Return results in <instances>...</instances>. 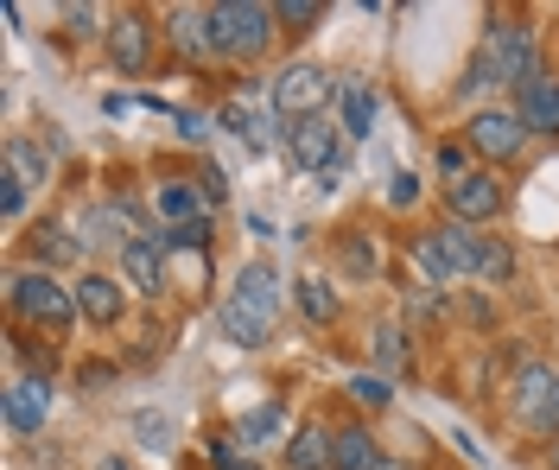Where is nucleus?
<instances>
[{"label": "nucleus", "mask_w": 559, "mask_h": 470, "mask_svg": "<svg viewBox=\"0 0 559 470\" xmlns=\"http://www.w3.org/2000/svg\"><path fill=\"white\" fill-rule=\"evenodd\" d=\"M210 26H216L223 64H261V58L274 51L280 13L261 7V0H216V7H210Z\"/></svg>", "instance_id": "nucleus-3"}, {"label": "nucleus", "mask_w": 559, "mask_h": 470, "mask_svg": "<svg viewBox=\"0 0 559 470\" xmlns=\"http://www.w3.org/2000/svg\"><path fill=\"white\" fill-rule=\"evenodd\" d=\"M464 318L477 330H496V305H489V299H464Z\"/></svg>", "instance_id": "nucleus-42"}, {"label": "nucleus", "mask_w": 559, "mask_h": 470, "mask_svg": "<svg viewBox=\"0 0 559 470\" xmlns=\"http://www.w3.org/2000/svg\"><path fill=\"white\" fill-rule=\"evenodd\" d=\"M274 13H280L286 33H312L318 20H324V0H280Z\"/></svg>", "instance_id": "nucleus-34"}, {"label": "nucleus", "mask_w": 559, "mask_h": 470, "mask_svg": "<svg viewBox=\"0 0 559 470\" xmlns=\"http://www.w3.org/2000/svg\"><path fill=\"white\" fill-rule=\"evenodd\" d=\"M337 267H344L349 280H356V287H362V280H376V274H382V261H376V242H369L362 229L337 236Z\"/></svg>", "instance_id": "nucleus-27"}, {"label": "nucleus", "mask_w": 559, "mask_h": 470, "mask_svg": "<svg viewBox=\"0 0 559 470\" xmlns=\"http://www.w3.org/2000/svg\"><path fill=\"white\" fill-rule=\"evenodd\" d=\"M337 128H344L349 146L376 128V89H369L362 76H344V83H337Z\"/></svg>", "instance_id": "nucleus-23"}, {"label": "nucleus", "mask_w": 559, "mask_h": 470, "mask_svg": "<svg viewBox=\"0 0 559 470\" xmlns=\"http://www.w3.org/2000/svg\"><path fill=\"white\" fill-rule=\"evenodd\" d=\"M337 83H344V76H331L324 64L293 58V64L267 83V109H274L280 128H299V121H312V115H324L337 103Z\"/></svg>", "instance_id": "nucleus-5"}, {"label": "nucleus", "mask_w": 559, "mask_h": 470, "mask_svg": "<svg viewBox=\"0 0 559 470\" xmlns=\"http://www.w3.org/2000/svg\"><path fill=\"white\" fill-rule=\"evenodd\" d=\"M159 13H146V7H121V13H108V33H103V58L115 76H146L153 71V58H159Z\"/></svg>", "instance_id": "nucleus-7"}, {"label": "nucleus", "mask_w": 559, "mask_h": 470, "mask_svg": "<svg viewBox=\"0 0 559 470\" xmlns=\"http://www.w3.org/2000/svg\"><path fill=\"white\" fill-rule=\"evenodd\" d=\"M477 287H509L515 280V249L502 242V236H489V229H477V274H471Z\"/></svg>", "instance_id": "nucleus-25"}, {"label": "nucleus", "mask_w": 559, "mask_h": 470, "mask_svg": "<svg viewBox=\"0 0 559 470\" xmlns=\"http://www.w3.org/2000/svg\"><path fill=\"white\" fill-rule=\"evenodd\" d=\"M7 312H13V325L45 330V337H64V330H76V318H83L70 280L45 274V267H13V274H7Z\"/></svg>", "instance_id": "nucleus-2"}, {"label": "nucleus", "mask_w": 559, "mask_h": 470, "mask_svg": "<svg viewBox=\"0 0 559 470\" xmlns=\"http://www.w3.org/2000/svg\"><path fill=\"white\" fill-rule=\"evenodd\" d=\"M547 470H559V438H554V451H547Z\"/></svg>", "instance_id": "nucleus-44"}, {"label": "nucleus", "mask_w": 559, "mask_h": 470, "mask_svg": "<svg viewBox=\"0 0 559 470\" xmlns=\"http://www.w3.org/2000/svg\"><path fill=\"white\" fill-rule=\"evenodd\" d=\"M515 115L527 121V134L559 141V76H540V83L515 89Z\"/></svg>", "instance_id": "nucleus-19"}, {"label": "nucleus", "mask_w": 559, "mask_h": 470, "mask_svg": "<svg viewBox=\"0 0 559 470\" xmlns=\"http://www.w3.org/2000/svg\"><path fill=\"white\" fill-rule=\"evenodd\" d=\"M216 318H223V330H229V344H242V350H267L274 330H280V318H286L280 274L267 267V261H248L242 274H236V287L223 292Z\"/></svg>", "instance_id": "nucleus-1"}, {"label": "nucleus", "mask_w": 559, "mask_h": 470, "mask_svg": "<svg viewBox=\"0 0 559 470\" xmlns=\"http://www.w3.org/2000/svg\"><path fill=\"white\" fill-rule=\"evenodd\" d=\"M0 172H7V179H20L26 191H33V184L51 179V153H45V141L13 134V141H7V153H0Z\"/></svg>", "instance_id": "nucleus-24"}, {"label": "nucleus", "mask_w": 559, "mask_h": 470, "mask_svg": "<svg viewBox=\"0 0 559 470\" xmlns=\"http://www.w3.org/2000/svg\"><path fill=\"white\" fill-rule=\"evenodd\" d=\"M210 465H216V470H267L254 451H242L236 438H229V445H216V451H210Z\"/></svg>", "instance_id": "nucleus-37"}, {"label": "nucleus", "mask_w": 559, "mask_h": 470, "mask_svg": "<svg viewBox=\"0 0 559 470\" xmlns=\"http://www.w3.org/2000/svg\"><path fill=\"white\" fill-rule=\"evenodd\" d=\"M96 470H134V458H121V451H108V458H96Z\"/></svg>", "instance_id": "nucleus-43"}, {"label": "nucleus", "mask_w": 559, "mask_h": 470, "mask_svg": "<svg viewBox=\"0 0 559 470\" xmlns=\"http://www.w3.org/2000/svg\"><path fill=\"white\" fill-rule=\"evenodd\" d=\"M484 45H489V58H496L502 89H527V83L547 76V64H540V33L527 26L522 13H496L484 26Z\"/></svg>", "instance_id": "nucleus-6"}, {"label": "nucleus", "mask_w": 559, "mask_h": 470, "mask_svg": "<svg viewBox=\"0 0 559 470\" xmlns=\"http://www.w3.org/2000/svg\"><path fill=\"white\" fill-rule=\"evenodd\" d=\"M115 267H121V280H128L140 299H166V292H173V254H166V242H159V229L134 236L128 249L115 254Z\"/></svg>", "instance_id": "nucleus-10"}, {"label": "nucleus", "mask_w": 559, "mask_h": 470, "mask_svg": "<svg viewBox=\"0 0 559 470\" xmlns=\"http://www.w3.org/2000/svg\"><path fill=\"white\" fill-rule=\"evenodd\" d=\"M527 141H534V134H527V121L515 115V103H509V109H477L464 121V146L477 153V166H489V172H496V166H515L527 153Z\"/></svg>", "instance_id": "nucleus-8"}, {"label": "nucleus", "mask_w": 559, "mask_h": 470, "mask_svg": "<svg viewBox=\"0 0 559 470\" xmlns=\"http://www.w3.org/2000/svg\"><path fill=\"white\" fill-rule=\"evenodd\" d=\"M166 38H173L178 64H223V51H216V26H210V7H173V13H166Z\"/></svg>", "instance_id": "nucleus-13"}, {"label": "nucleus", "mask_w": 559, "mask_h": 470, "mask_svg": "<svg viewBox=\"0 0 559 470\" xmlns=\"http://www.w3.org/2000/svg\"><path fill=\"white\" fill-rule=\"evenodd\" d=\"M191 179L204 184V197H210V204H223V197H229V179H223V166H210V159L198 166V172H191Z\"/></svg>", "instance_id": "nucleus-41"}, {"label": "nucleus", "mask_w": 559, "mask_h": 470, "mask_svg": "<svg viewBox=\"0 0 559 470\" xmlns=\"http://www.w3.org/2000/svg\"><path fill=\"white\" fill-rule=\"evenodd\" d=\"M280 146H286V166H293L299 179H324V172L349 153L344 128H337L331 115H312V121H299V128H280Z\"/></svg>", "instance_id": "nucleus-9"}, {"label": "nucleus", "mask_w": 559, "mask_h": 470, "mask_svg": "<svg viewBox=\"0 0 559 470\" xmlns=\"http://www.w3.org/2000/svg\"><path fill=\"white\" fill-rule=\"evenodd\" d=\"M331 470H394V465H388L382 438L362 420H344V426H331Z\"/></svg>", "instance_id": "nucleus-16"}, {"label": "nucleus", "mask_w": 559, "mask_h": 470, "mask_svg": "<svg viewBox=\"0 0 559 470\" xmlns=\"http://www.w3.org/2000/svg\"><path fill=\"white\" fill-rule=\"evenodd\" d=\"M216 128H229L248 153H261V146H267V134H261V115L242 109V103H223V109H216Z\"/></svg>", "instance_id": "nucleus-30"}, {"label": "nucleus", "mask_w": 559, "mask_h": 470, "mask_svg": "<svg viewBox=\"0 0 559 470\" xmlns=\"http://www.w3.org/2000/svg\"><path fill=\"white\" fill-rule=\"evenodd\" d=\"M0 217H7V222H20V217H26V184H20V179H7V172H0Z\"/></svg>", "instance_id": "nucleus-39"}, {"label": "nucleus", "mask_w": 559, "mask_h": 470, "mask_svg": "<svg viewBox=\"0 0 559 470\" xmlns=\"http://www.w3.org/2000/svg\"><path fill=\"white\" fill-rule=\"evenodd\" d=\"M128 426H134V445H146V451H166L173 445V420L166 413H134Z\"/></svg>", "instance_id": "nucleus-33"}, {"label": "nucleus", "mask_w": 559, "mask_h": 470, "mask_svg": "<svg viewBox=\"0 0 559 470\" xmlns=\"http://www.w3.org/2000/svg\"><path fill=\"white\" fill-rule=\"evenodd\" d=\"M527 433L534 438H559V375H554V388H547V400H540V413H534Z\"/></svg>", "instance_id": "nucleus-36"}, {"label": "nucleus", "mask_w": 559, "mask_h": 470, "mask_svg": "<svg viewBox=\"0 0 559 470\" xmlns=\"http://www.w3.org/2000/svg\"><path fill=\"white\" fill-rule=\"evenodd\" d=\"M280 465H286V470H331V426L299 420V426H293V438L280 445Z\"/></svg>", "instance_id": "nucleus-22"}, {"label": "nucleus", "mask_w": 559, "mask_h": 470, "mask_svg": "<svg viewBox=\"0 0 559 470\" xmlns=\"http://www.w3.org/2000/svg\"><path fill=\"white\" fill-rule=\"evenodd\" d=\"M502 172H489V166H477L471 179H457V184H445V217L452 222H471V229H484V222H496L502 217Z\"/></svg>", "instance_id": "nucleus-12"}, {"label": "nucleus", "mask_w": 559, "mask_h": 470, "mask_svg": "<svg viewBox=\"0 0 559 470\" xmlns=\"http://www.w3.org/2000/svg\"><path fill=\"white\" fill-rule=\"evenodd\" d=\"M115 375H121V362H96V357H90V362H83V369H76V382H83V388H90V395H103V388H115Z\"/></svg>", "instance_id": "nucleus-35"}, {"label": "nucleus", "mask_w": 559, "mask_h": 470, "mask_svg": "<svg viewBox=\"0 0 559 470\" xmlns=\"http://www.w3.org/2000/svg\"><path fill=\"white\" fill-rule=\"evenodd\" d=\"M432 166H439V179L445 184H457V179H471V172H477V153H471V146H464V134H445V141L432 146Z\"/></svg>", "instance_id": "nucleus-29"}, {"label": "nucleus", "mask_w": 559, "mask_h": 470, "mask_svg": "<svg viewBox=\"0 0 559 470\" xmlns=\"http://www.w3.org/2000/svg\"><path fill=\"white\" fill-rule=\"evenodd\" d=\"M146 210H153V222H159V229H178V222H204L216 204L204 197V184H198V179H159V184H153V204H146Z\"/></svg>", "instance_id": "nucleus-15"}, {"label": "nucleus", "mask_w": 559, "mask_h": 470, "mask_svg": "<svg viewBox=\"0 0 559 470\" xmlns=\"http://www.w3.org/2000/svg\"><path fill=\"white\" fill-rule=\"evenodd\" d=\"M173 121H178V141H191V146L210 141V115H204V109H178Z\"/></svg>", "instance_id": "nucleus-40"}, {"label": "nucleus", "mask_w": 559, "mask_h": 470, "mask_svg": "<svg viewBox=\"0 0 559 470\" xmlns=\"http://www.w3.org/2000/svg\"><path fill=\"white\" fill-rule=\"evenodd\" d=\"M26 254H33L38 267H45V274H58V267H70V261H83V236H70L64 222H38L33 236H26Z\"/></svg>", "instance_id": "nucleus-20"}, {"label": "nucleus", "mask_w": 559, "mask_h": 470, "mask_svg": "<svg viewBox=\"0 0 559 470\" xmlns=\"http://www.w3.org/2000/svg\"><path fill=\"white\" fill-rule=\"evenodd\" d=\"M559 369H547V362H527L522 375H515V388H509V407H515V420L522 426H534V413H540V400H547V388H554Z\"/></svg>", "instance_id": "nucleus-26"}, {"label": "nucleus", "mask_w": 559, "mask_h": 470, "mask_svg": "<svg viewBox=\"0 0 559 470\" xmlns=\"http://www.w3.org/2000/svg\"><path fill=\"white\" fill-rule=\"evenodd\" d=\"M51 375H13L7 382V395H0V420H7V433L13 438H33V433H45V420H51Z\"/></svg>", "instance_id": "nucleus-11"}, {"label": "nucleus", "mask_w": 559, "mask_h": 470, "mask_svg": "<svg viewBox=\"0 0 559 470\" xmlns=\"http://www.w3.org/2000/svg\"><path fill=\"white\" fill-rule=\"evenodd\" d=\"M293 438V413H286V400H261L254 413L236 420V445L242 451H261V445H286Z\"/></svg>", "instance_id": "nucleus-18"}, {"label": "nucleus", "mask_w": 559, "mask_h": 470, "mask_svg": "<svg viewBox=\"0 0 559 470\" xmlns=\"http://www.w3.org/2000/svg\"><path fill=\"white\" fill-rule=\"evenodd\" d=\"M70 292H76V312H83V318H90L96 330H115L121 318H128L121 280H115V274H103V267H83V274L70 280Z\"/></svg>", "instance_id": "nucleus-14"}, {"label": "nucleus", "mask_w": 559, "mask_h": 470, "mask_svg": "<svg viewBox=\"0 0 559 470\" xmlns=\"http://www.w3.org/2000/svg\"><path fill=\"white\" fill-rule=\"evenodd\" d=\"M369 357H376V375H407L414 369V337H407V325L376 318L369 325Z\"/></svg>", "instance_id": "nucleus-21"}, {"label": "nucleus", "mask_w": 559, "mask_h": 470, "mask_svg": "<svg viewBox=\"0 0 559 470\" xmlns=\"http://www.w3.org/2000/svg\"><path fill=\"white\" fill-rule=\"evenodd\" d=\"M484 89H502V76H496V58H489V45L477 38V51H471L464 76L452 83V96H457V103H471V96H484Z\"/></svg>", "instance_id": "nucleus-28"}, {"label": "nucleus", "mask_w": 559, "mask_h": 470, "mask_svg": "<svg viewBox=\"0 0 559 470\" xmlns=\"http://www.w3.org/2000/svg\"><path fill=\"white\" fill-rule=\"evenodd\" d=\"M293 305H299V318H306L312 330H331L337 318H344V299H337V280H331V274H299Z\"/></svg>", "instance_id": "nucleus-17"}, {"label": "nucleus", "mask_w": 559, "mask_h": 470, "mask_svg": "<svg viewBox=\"0 0 559 470\" xmlns=\"http://www.w3.org/2000/svg\"><path fill=\"white\" fill-rule=\"evenodd\" d=\"M159 242H166V254H178V249H198V254H210V242H216V229H210V217H204V222H178V229H159Z\"/></svg>", "instance_id": "nucleus-32"}, {"label": "nucleus", "mask_w": 559, "mask_h": 470, "mask_svg": "<svg viewBox=\"0 0 559 470\" xmlns=\"http://www.w3.org/2000/svg\"><path fill=\"white\" fill-rule=\"evenodd\" d=\"M344 388H349V400H356V407H369V413H382V407H394V382H388V375H376V369L349 375Z\"/></svg>", "instance_id": "nucleus-31"}, {"label": "nucleus", "mask_w": 559, "mask_h": 470, "mask_svg": "<svg viewBox=\"0 0 559 470\" xmlns=\"http://www.w3.org/2000/svg\"><path fill=\"white\" fill-rule=\"evenodd\" d=\"M419 204V179L414 172H394V179H388V210H414Z\"/></svg>", "instance_id": "nucleus-38"}, {"label": "nucleus", "mask_w": 559, "mask_h": 470, "mask_svg": "<svg viewBox=\"0 0 559 470\" xmlns=\"http://www.w3.org/2000/svg\"><path fill=\"white\" fill-rule=\"evenodd\" d=\"M414 261L419 274H426V287L452 292L457 280H471L477 274V229L471 222H432V229H419L414 236Z\"/></svg>", "instance_id": "nucleus-4"}]
</instances>
